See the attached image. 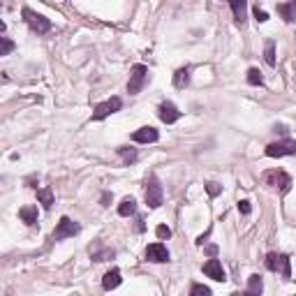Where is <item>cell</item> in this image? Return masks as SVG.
I'll list each match as a JSON object with an SVG mask.
<instances>
[{"label":"cell","instance_id":"7c38bea8","mask_svg":"<svg viewBox=\"0 0 296 296\" xmlns=\"http://www.w3.org/2000/svg\"><path fill=\"white\" fill-rule=\"evenodd\" d=\"M264 291V282H262V275H257V273H252V275L248 278V289L243 291V294H238V291H234L231 296H262Z\"/></svg>","mask_w":296,"mask_h":296},{"label":"cell","instance_id":"9c48e42d","mask_svg":"<svg viewBox=\"0 0 296 296\" xmlns=\"http://www.w3.org/2000/svg\"><path fill=\"white\" fill-rule=\"evenodd\" d=\"M146 259L153 264H164V262H169V250L162 243H151L146 248Z\"/></svg>","mask_w":296,"mask_h":296},{"label":"cell","instance_id":"ac0fdd59","mask_svg":"<svg viewBox=\"0 0 296 296\" xmlns=\"http://www.w3.org/2000/svg\"><path fill=\"white\" fill-rule=\"evenodd\" d=\"M245 3L243 0H231V12H234V18H236V23H240L243 26L245 23Z\"/></svg>","mask_w":296,"mask_h":296},{"label":"cell","instance_id":"5b68a950","mask_svg":"<svg viewBox=\"0 0 296 296\" xmlns=\"http://www.w3.org/2000/svg\"><path fill=\"white\" fill-rule=\"evenodd\" d=\"M268 157H285V155H296V141L291 139H282V141H273L266 146Z\"/></svg>","mask_w":296,"mask_h":296},{"label":"cell","instance_id":"e0dca14e","mask_svg":"<svg viewBox=\"0 0 296 296\" xmlns=\"http://www.w3.org/2000/svg\"><path fill=\"white\" fill-rule=\"evenodd\" d=\"M18 217H21L28 227L37 225V206H23L21 211H18Z\"/></svg>","mask_w":296,"mask_h":296},{"label":"cell","instance_id":"5bb4252c","mask_svg":"<svg viewBox=\"0 0 296 296\" xmlns=\"http://www.w3.org/2000/svg\"><path fill=\"white\" fill-rule=\"evenodd\" d=\"M120 280H123V278H120V271L118 268H111V271L104 273V278H102V287H104L106 291H111L120 285Z\"/></svg>","mask_w":296,"mask_h":296},{"label":"cell","instance_id":"4fadbf2b","mask_svg":"<svg viewBox=\"0 0 296 296\" xmlns=\"http://www.w3.org/2000/svg\"><path fill=\"white\" fill-rule=\"evenodd\" d=\"M203 273H206L208 278H213V280H217V282H225L227 280L225 268H222V264L217 262V259H208V262L203 264Z\"/></svg>","mask_w":296,"mask_h":296},{"label":"cell","instance_id":"3957f363","mask_svg":"<svg viewBox=\"0 0 296 296\" xmlns=\"http://www.w3.org/2000/svg\"><path fill=\"white\" fill-rule=\"evenodd\" d=\"M23 18H26V23L30 26V30L37 32V35H44V32L51 30V21H49V18L42 16V14H37V12H32L30 7L23 9Z\"/></svg>","mask_w":296,"mask_h":296},{"label":"cell","instance_id":"9a60e30c","mask_svg":"<svg viewBox=\"0 0 296 296\" xmlns=\"http://www.w3.org/2000/svg\"><path fill=\"white\" fill-rule=\"evenodd\" d=\"M278 14H280L287 23H294L296 21V0L294 3H280L278 5Z\"/></svg>","mask_w":296,"mask_h":296},{"label":"cell","instance_id":"4dcf8cb0","mask_svg":"<svg viewBox=\"0 0 296 296\" xmlns=\"http://www.w3.org/2000/svg\"><path fill=\"white\" fill-rule=\"evenodd\" d=\"M206 254H208L211 259H215V254H217V245H208V248H206Z\"/></svg>","mask_w":296,"mask_h":296},{"label":"cell","instance_id":"7a4b0ae2","mask_svg":"<svg viewBox=\"0 0 296 296\" xmlns=\"http://www.w3.org/2000/svg\"><path fill=\"white\" fill-rule=\"evenodd\" d=\"M162 199H164V192H162V185L155 176H148L146 178V203L148 208H160Z\"/></svg>","mask_w":296,"mask_h":296},{"label":"cell","instance_id":"d4e9b609","mask_svg":"<svg viewBox=\"0 0 296 296\" xmlns=\"http://www.w3.org/2000/svg\"><path fill=\"white\" fill-rule=\"evenodd\" d=\"M118 153H120V157H123V162H134L137 160V151L134 148H118Z\"/></svg>","mask_w":296,"mask_h":296},{"label":"cell","instance_id":"52a82bcc","mask_svg":"<svg viewBox=\"0 0 296 296\" xmlns=\"http://www.w3.org/2000/svg\"><path fill=\"white\" fill-rule=\"evenodd\" d=\"M120 106H123V100H120V97H111V100H106V102H102V104L95 106V111H92V120H104L106 116L120 111Z\"/></svg>","mask_w":296,"mask_h":296},{"label":"cell","instance_id":"1f68e13d","mask_svg":"<svg viewBox=\"0 0 296 296\" xmlns=\"http://www.w3.org/2000/svg\"><path fill=\"white\" fill-rule=\"evenodd\" d=\"M109 199H111V194H109V192H104V194H102V203H104V206H109V203H106V201H109Z\"/></svg>","mask_w":296,"mask_h":296},{"label":"cell","instance_id":"ffe728a7","mask_svg":"<svg viewBox=\"0 0 296 296\" xmlns=\"http://www.w3.org/2000/svg\"><path fill=\"white\" fill-rule=\"evenodd\" d=\"M190 83V67H180L178 72L174 74V86L176 88H185Z\"/></svg>","mask_w":296,"mask_h":296},{"label":"cell","instance_id":"4316f807","mask_svg":"<svg viewBox=\"0 0 296 296\" xmlns=\"http://www.w3.org/2000/svg\"><path fill=\"white\" fill-rule=\"evenodd\" d=\"M155 234H157V238H160V240H164V238H171V229H169V227H166V225H157Z\"/></svg>","mask_w":296,"mask_h":296},{"label":"cell","instance_id":"83f0119b","mask_svg":"<svg viewBox=\"0 0 296 296\" xmlns=\"http://www.w3.org/2000/svg\"><path fill=\"white\" fill-rule=\"evenodd\" d=\"M252 12H254V18H257V21H259V23L268 21V14H266V12H264V9H262V7H259V5H254V9H252Z\"/></svg>","mask_w":296,"mask_h":296},{"label":"cell","instance_id":"277c9868","mask_svg":"<svg viewBox=\"0 0 296 296\" xmlns=\"http://www.w3.org/2000/svg\"><path fill=\"white\" fill-rule=\"evenodd\" d=\"M148 81V67L146 65H134L132 74H130V83H127V92L130 95H137Z\"/></svg>","mask_w":296,"mask_h":296},{"label":"cell","instance_id":"484cf974","mask_svg":"<svg viewBox=\"0 0 296 296\" xmlns=\"http://www.w3.org/2000/svg\"><path fill=\"white\" fill-rule=\"evenodd\" d=\"M9 51H14V42L9 37H0V55H7Z\"/></svg>","mask_w":296,"mask_h":296},{"label":"cell","instance_id":"8992f818","mask_svg":"<svg viewBox=\"0 0 296 296\" xmlns=\"http://www.w3.org/2000/svg\"><path fill=\"white\" fill-rule=\"evenodd\" d=\"M264 183L271 185V188H278L280 192H287L291 185V178H289V174H285V171L273 169V171H266V174H264Z\"/></svg>","mask_w":296,"mask_h":296},{"label":"cell","instance_id":"7402d4cb","mask_svg":"<svg viewBox=\"0 0 296 296\" xmlns=\"http://www.w3.org/2000/svg\"><path fill=\"white\" fill-rule=\"evenodd\" d=\"M114 250L111 248H104L100 250V252H92V262H106V259H114Z\"/></svg>","mask_w":296,"mask_h":296},{"label":"cell","instance_id":"30bf717a","mask_svg":"<svg viewBox=\"0 0 296 296\" xmlns=\"http://www.w3.org/2000/svg\"><path fill=\"white\" fill-rule=\"evenodd\" d=\"M157 116H160V120H162V123L171 125V123H176V120L180 118V111L176 109V104H174V102H162V104H160V109H157Z\"/></svg>","mask_w":296,"mask_h":296},{"label":"cell","instance_id":"d6986e66","mask_svg":"<svg viewBox=\"0 0 296 296\" xmlns=\"http://www.w3.org/2000/svg\"><path fill=\"white\" fill-rule=\"evenodd\" d=\"M37 201H40L44 208L53 206V192H51V188H40V190H37Z\"/></svg>","mask_w":296,"mask_h":296},{"label":"cell","instance_id":"8fae6325","mask_svg":"<svg viewBox=\"0 0 296 296\" xmlns=\"http://www.w3.org/2000/svg\"><path fill=\"white\" fill-rule=\"evenodd\" d=\"M157 139H160V132H157L155 127H151V125L139 127L137 132L132 134V141H137V143H155Z\"/></svg>","mask_w":296,"mask_h":296},{"label":"cell","instance_id":"f546056e","mask_svg":"<svg viewBox=\"0 0 296 296\" xmlns=\"http://www.w3.org/2000/svg\"><path fill=\"white\" fill-rule=\"evenodd\" d=\"M206 192L211 194V197H217V194L222 192V185H217V183H206Z\"/></svg>","mask_w":296,"mask_h":296},{"label":"cell","instance_id":"44dd1931","mask_svg":"<svg viewBox=\"0 0 296 296\" xmlns=\"http://www.w3.org/2000/svg\"><path fill=\"white\" fill-rule=\"evenodd\" d=\"M262 81H264L262 72H259L257 67H250L248 69V83H250V86H262Z\"/></svg>","mask_w":296,"mask_h":296},{"label":"cell","instance_id":"ba28073f","mask_svg":"<svg viewBox=\"0 0 296 296\" xmlns=\"http://www.w3.org/2000/svg\"><path fill=\"white\" fill-rule=\"evenodd\" d=\"M79 229H81V227H79L74 220H69V217H60L58 227H55V231H53V240H63V238H69V236H77Z\"/></svg>","mask_w":296,"mask_h":296},{"label":"cell","instance_id":"603a6c76","mask_svg":"<svg viewBox=\"0 0 296 296\" xmlns=\"http://www.w3.org/2000/svg\"><path fill=\"white\" fill-rule=\"evenodd\" d=\"M264 55H266V63L271 65V67H275V44H273V42H266V51H264Z\"/></svg>","mask_w":296,"mask_h":296},{"label":"cell","instance_id":"2e32d148","mask_svg":"<svg viewBox=\"0 0 296 296\" xmlns=\"http://www.w3.org/2000/svg\"><path fill=\"white\" fill-rule=\"evenodd\" d=\"M134 213H137V201H134L132 197H125L123 201L118 203V215L130 217V215H134Z\"/></svg>","mask_w":296,"mask_h":296},{"label":"cell","instance_id":"cb8c5ba5","mask_svg":"<svg viewBox=\"0 0 296 296\" xmlns=\"http://www.w3.org/2000/svg\"><path fill=\"white\" fill-rule=\"evenodd\" d=\"M188 296H213L211 294V289L208 287H203V285H192L190 287V294Z\"/></svg>","mask_w":296,"mask_h":296},{"label":"cell","instance_id":"6da1fadb","mask_svg":"<svg viewBox=\"0 0 296 296\" xmlns=\"http://www.w3.org/2000/svg\"><path fill=\"white\" fill-rule=\"evenodd\" d=\"M266 268H268V271H280V275L285 278V280H289V278H291V264H289V257H287V254L268 252Z\"/></svg>","mask_w":296,"mask_h":296},{"label":"cell","instance_id":"f1b7e54d","mask_svg":"<svg viewBox=\"0 0 296 296\" xmlns=\"http://www.w3.org/2000/svg\"><path fill=\"white\" fill-rule=\"evenodd\" d=\"M238 213L240 215H250L252 213V206H250L248 199H243V201H238Z\"/></svg>","mask_w":296,"mask_h":296}]
</instances>
